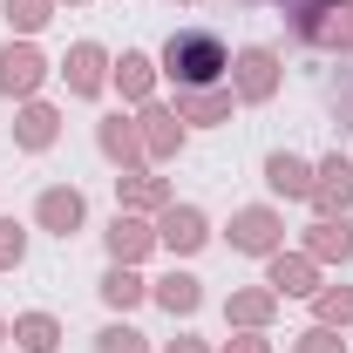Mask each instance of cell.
Instances as JSON below:
<instances>
[{
    "mask_svg": "<svg viewBox=\"0 0 353 353\" xmlns=\"http://www.w3.org/2000/svg\"><path fill=\"white\" fill-rule=\"evenodd\" d=\"M163 68H170L183 88H211L224 75V41L211 28H183V34H170V48H163Z\"/></svg>",
    "mask_w": 353,
    "mask_h": 353,
    "instance_id": "cell-1",
    "label": "cell"
},
{
    "mask_svg": "<svg viewBox=\"0 0 353 353\" xmlns=\"http://www.w3.org/2000/svg\"><path fill=\"white\" fill-rule=\"evenodd\" d=\"M34 82H41V54L34 48H7L0 54V88L14 95V88H34Z\"/></svg>",
    "mask_w": 353,
    "mask_h": 353,
    "instance_id": "cell-2",
    "label": "cell"
},
{
    "mask_svg": "<svg viewBox=\"0 0 353 353\" xmlns=\"http://www.w3.org/2000/svg\"><path fill=\"white\" fill-rule=\"evenodd\" d=\"M41 224L68 238V231L82 224V197H75V190H48V197H41Z\"/></svg>",
    "mask_w": 353,
    "mask_h": 353,
    "instance_id": "cell-3",
    "label": "cell"
},
{
    "mask_svg": "<svg viewBox=\"0 0 353 353\" xmlns=\"http://www.w3.org/2000/svg\"><path fill=\"white\" fill-rule=\"evenodd\" d=\"M231 238H238V252H272V238H279V224L265 218V211H245V218L231 224Z\"/></svg>",
    "mask_w": 353,
    "mask_h": 353,
    "instance_id": "cell-4",
    "label": "cell"
},
{
    "mask_svg": "<svg viewBox=\"0 0 353 353\" xmlns=\"http://www.w3.org/2000/svg\"><path fill=\"white\" fill-rule=\"evenodd\" d=\"M238 88H245L252 102H259V95H272V54H265V48H252V54L238 61Z\"/></svg>",
    "mask_w": 353,
    "mask_h": 353,
    "instance_id": "cell-5",
    "label": "cell"
},
{
    "mask_svg": "<svg viewBox=\"0 0 353 353\" xmlns=\"http://www.w3.org/2000/svg\"><path fill=\"white\" fill-rule=\"evenodd\" d=\"M163 245H176V252L204 245V218H197V211H170V218H163Z\"/></svg>",
    "mask_w": 353,
    "mask_h": 353,
    "instance_id": "cell-6",
    "label": "cell"
},
{
    "mask_svg": "<svg viewBox=\"0 0 353 353\" xmlns=\"http://www.w3.org/2000/svg\"><path fill=\"white\" fill-rule=\"evenodd\" d=\"M353 197V170L347 163H326V183H319V211H347Z\"/></svg>",
    "mask_w": 353,
    "mask_h": 353,
    "instance_id": "cell-7",
    "label": "cell"
},
{
    "mask_svg": "<svg viewBox=\"0 0 353 353\" xmlns=\"http://www.w3.org/2000/svg\"><path fill=\"white\" fill-rule=\"evenodd\" d=\"M68 82L82 88V95L102 88V54H95V48H75V54H68Z\"/></svg>",
    "mask_w": 353,
    "mask_h": 353,
    "instance_id": "cell-8",
    "label": "cell"
},
{
    "mask_svg": "<svg viewBox=\"0 0 353 353\" xmlns=\"http://www.w3.org/2000/svg\"><path fill=\"white\" fill-rule=\"evenodd\" d=\"M224 109H231V102L211 95V88H190V95H183V116H190V123H218Z\"/></svg>",
    "mask_w": 353,
    "mask_h": 353,
    "instance_id": "cell-9",
    "label": "cell"
},
{
    "mask_svg": "<svg viewBox=\"0 0 353 353\" xmlns=\"http://www.w3.org/2000/svg\"><path fill=\"white\" fill-rule=\"evenodd\" d=\"M109 245H116V259H136V252L150 245V231H143V224H130V218H116V224H109Z\"/></svg>",
    "mask_w": 353,
    "mask_h": 353,
    "instance_id": "cell-10",
    "label": "cell"
},
{
    "mask_svg": "<svg viewBox=\"0 0 353 353\" xmlns=\"http://www.w3.org/2000/svg\"><path fill=\"white\" fill-rule=\"evenodd\" d=\"M272 183H279V190H292V197H299V190H312L299 157H272Z\"/></svg>",
    "mask_w": 353,
    "mask_h": 353,
    "instance_id": "cell-11",
    "label": "cell"
},
{
    "mask_svg": "<svg viewBox=\"0 0 353 353\" xmlns=\"http://www.w3.org/2000/svg\"><path fill=\"white\" fill-rule=\"evenodd\" d=\"M306 279H312V272H306L299 259H292V265H285V259H272V285H279V292H312Z\"/></svg>",
    "mask_w": 353,
    "mask_h": 353,
    "instance_id": "cell-12",
    "label": "cell"
},
{
    "mask_svg": "<svg viewBox=\"0 0 353 353\" xmlns=\"http://www.w3.org/2000/svg\"><path fill=\"white\" fill-rule=\"evenodd\" d=\"M14 333H21V347H34V353H48V347H54V319H41V312H34V319H21Z\"/></svg>",
    "mask_w": 353,
    "mask_h": 353,
    "instance_id": "cell-13",
    "label": "cell"
},
{
    "mask_svg": "<svg viewBox=\"0 0 353 353\" xmlns=\"http://www.w3.org/2000/svg\"><path fill=\"white\" fill-rule=\"evenodd\" d=\"M157 299H163L170 312H190V306H197V279H163V292H157Z\"/></svg>",
    "mask_w": 353,
    "mask_h": 353,
    "instance_id": "cell-14",
    "label": "cell"
},
{
    "mask_svg": "<svg viewBox=\"0 0 353 353\" xmlns=\"http://www.w3.org/2000/svg\"><path fill=\"white\" fill-rule=\"evenodd\" d=\"M312 245H319V252H326V259H333V252H340V259H347V252H353V238H347V224H319V238H312Z\"/></svg>",
    "mask_w": 353,
    "mask_h": 353,
    "instance_id": "cell-15",
    "label": "cell"
},
{
    "mask_svg": "<svg viewBox=\"0 0 353 353\" xmlns=\"http://www.w3.org/2000/svg\"><path fill=\"white\" fill-rule=\"evenodd\" d=\"M123 88H130V95L150 88V61H143V54H123Z\"/></svg>",
    "mask_w": 353,
    "mask_h": 353,
    "instance_id": "cell-16",
    "label": "cell"
},
{
    "mask_svg": "<svg viewBox=\"0 0 353 353\" xmlns=\"http://www.w3.org/2000/svg\"><path fill=\"white\" fill-rule=\"evenodd\" d=\"M102 292H109L116 306H130V299H136V292H143V285H136L130 272H109V279H102Z\"/></svg>",
    "mask_w": 353,
    "mask_h": 353,
    "instance_id": "cell-17",
    "label": "cell"
},
{
    "mask_svg": "<svg viewBox=\"0 0 353 353\" xmlns=\"http://www.w3.org/2000/svg\"><path fill=\"white\" fill-rule=\"evenodd\" d=\"M102 353H143V340H136L130 326H109L102 333Z\"/></svg>",
    "mask_w": 353,
    "mask_h": 353,
    "instance_id": "cell-18",
    "label": "cell"
},
{
    "mask_svg": "<svg viewBox=\"0 0 353 353\" xmlns=\"http://www.w3.org/2000/svg\"><path fill=\"white\" fill-rule=\"evenodd\" d=\"M21 136H28V143H48V136H54V116H48V109H28Z\"/></svg>",
    "mask_w": 353,
    "mask_h": 353,
    "instance_id": "cell-19",
    "label": "cell"
},
{
    "mask_svg": "<svg viewBox=\"0 0 353 353\" xmlns=\"http://www.w3.org/2000/svg\"><path fill=\"white\" fill-rule=\"evenodd\" d=\"M7 14H14L21 28H41V21H48V14H41V0H7Z\"/></svg>",
    "mask_w": 353,
    "mask_h": 353,
    "instance_id": "cell-20",
    "label": "cell"
},
{
    "mask_svg": "<svg viewBox=\"0 0 353 353\" xmlns=\"http://www.w3.org/2000/svg\"><path fill=\"white\" fill-rule=\"evenodd\" d=\"M21 259V231H14V224H0V265H14Z\"/></svg>",
    "mask_w": 353,
    "mask_h": 353,
    "instance_id": "cell-21",
    "label": "cell"
},
{
    "mask_svg": "<svg viewBox=\"0 0 353 353\" xmlns=\"http://www.w3.org/2000/svg\"><path fill=\"white\" fill-rule=\"evenodd\" d=\"M326 319H353V292H333L326 299Z\"/></svg>",
    "mask_w": 353,
    "mask_h": 353,
    "instance_id": "cell-22",
    "label": "cell"
},
{
    "mask_svg": "<svg viewBox=\"0 0 353 353\" xmlns=\"http://www.w3.org/2000/svg\"><path fill=\"white\" fill-rule=\"evenodd\" d=\"M306 353H340V347H333L326 333H306Z\"/></svg>",
    "mask_w": 353,
    "mask_h": 353,
    "instance_id": "cell-23",
    "label": "cell"
},
{
    "mask_svg": "<svg viewBox=\"0 0 353 353\" xmlns=\"http://www.w3.org/2000/svg\"><path fill=\"white\" fill-rule=\"evenodd\" d=\"M231 353H259V340H245V347H231Z\"/></svg>",
    "mask_w": 353,
    "mask_h": 353,
    "instance_id": "cell-24",
    "label": "cell"
},
{
    "mask_svg": "<svg viewBox=\"0 0 353 353\" xmlns=\"http://www.w3.org/2000/svg\"><path fill=\"white\" fill-rule=\"evenodd\" d=\"M279 7H285V0H279ZM292 7H306V0H292Z\"/></svg>",
    "mask_w": 353,
    "mask_h": 353,
    "instance_id": "cell-25",
    "label": "cell"
},
{
    "mask_svg": "<svg viewBox=\"0 0 353 353\" xmlns=\"http://www.w3.org/2000/svg\"><path fill=\"white\" fill-rule=\"evenodd\" d=\"M176 353H190V347H176Z\"/></svg>",
    "mask_w": 353,
    "mask_h": 353,
    "instance_id": "cell-26",
    "label": "cell"
}]
</instances>
